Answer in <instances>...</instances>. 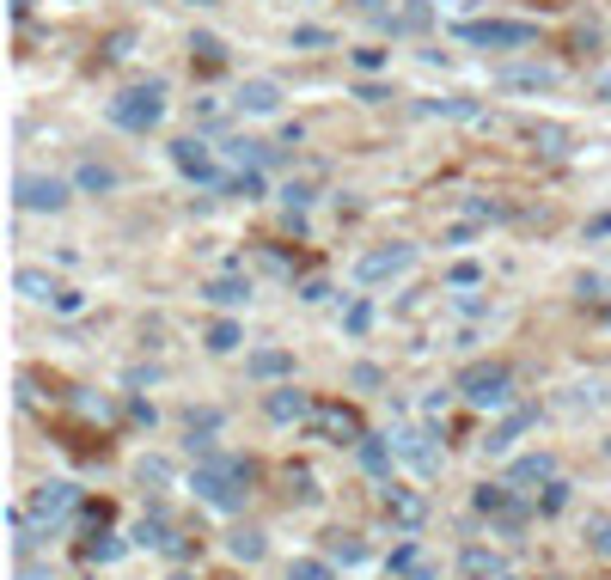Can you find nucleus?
I'll return each mask as SVG.
<instances>
[{"label":"nucleus","instance_id":"obj_1","mask_svg":"<svg viewBox=\"0 0 611 580\" xmlns=\"http://www.w3.org/2000/svg\"><path fill=\"white\" fill-rule=\"evenodd\" d=\"M165 117V86L147 80V86H129L122 98H110V122L129 129V135H147V129H160Z\"/></svg>","mask_w":611,"mask_h":580},{"label":"nucleus","instance_id":"obj_2","mask_svg":"<svg viewBox=\"0 0 611 580\" xmlns=\"http://www.w3.org/2000/svg\"><path fill=\"white\" fill-rule=\"evenodd\" d=\"M459 37L477 43V49H532L538 31L520 19H471V25H459Z\"/></svg>","mask_w":611,"mask_h":580},{"label":"nucleus","instance_id":"obj_3","mask_svg":"<svg viewBox=\"0 0 611 580\" xmlns=\"http://www.w3.org/2000/svg\"><path fill=\"white\" fill-rule=\"evenodd\" d=\"M459 391H465L477 409H508V398H513V373H508V367H471L465 379H459Z\"/></svg>","mask_w":611,"mask_h":580},{"label":"nucleus","instance_id":"obj_4","mask_svg":"<svg viewBox=\"0 0 611 580\" xmlns=\"http://www.w3.org/2000/svg\"><path fill=\"white\" fill-rule=\"evenodd\" d=\"M416 263V244H379V251H367L361 263H355V281L361 287H379V281H398Z\"/></svg>","mask_w":611,"mask_h":580},{"label":"nucleus","instance_id":"obj_5","mask_svg":"<svg viewBox=\"0 0 611 580\" xmlns=\"http://www.w3.org/2000/svg\"><path fill=\"white\" fill-rule=\"evenodd\" d=\"M67 196H74V190H67L61 178H37V171H25L19 178V208L25 214H61Z\"/></svg>","mask_w":611,"mask_h":580},{"label":"nucleus","instance_id":"obj_6","mask_svg":"<svg viewBox=\"0 0 611 580\" xmlns=\"http://www.w3.org/2000/svg\"><path fill=\"white\" fill-rule=\"evenodd\" d=\"M171 165H178L190 183H214L221 178V165H214V147H208L202 135H183V140H171Z\"/></svg>","mask_w":611,"mask_h":580},{"label":"nucleus","instance_id":"obj_7","mask_svg":"<svg viewBox=\"0 0 611 580\" xmlns=\"http://www.w3.org/2000/svg\"><path fill=\"white\" fill-rule=\"evenodd\" d=\"M233 104H239L244 117H275V110H282V86L275 80H244Z\"/></svg>","mask_w":611,"mask_h":580},{"label":"nucleus","instance_id":"obj_8","mask_svg":"<svg viewBox=\"0 0 611 580\" xmlns=\"http://www.w3.org/2000/svg\"><path fill=\"white\" fill-rule=\"evenodd\" d=\"M391 446H398V459H409L416 471H422V477H428V471H440V452L428 446V434H422V428H404V434H398Z\"/></svg>","mask_w":611,"mask_h":580},{"label":"nucleus","instance_id":"obj_9","mask_svg":"<svg viewBox=\"0 0 611 580\" xmlns=\"http://www.w3.org/2000/svg\"><path fill=\"white\" fill-rule=\"evenodd\" d=\"M428 25H434V6H428V0H404V6L391 13L386 37H416V31H428Z\"/></svg>","mask_w":611,"mask_h":580},{"label":"nucleus","instance_id":"obj_10","mask_svg":"<svg viewBox=\"0 0 611 580\" xmlns=\"http://www.w3.org/2000/svg\"><path fill=\"white\" fill-rule=\"evenodd\" d=\"M202 300H208V306H221V312H239V306H251V281L221 275V281H208V287H202Z\"/></svg>","mask_w":611,"mask_h":580},{"label":"nucleus","instance_id":"obj_11","mask_svg":"<svg viewBox=\"0 0 611 580\" xmlns=\"http://www.w3.org/2000/svg\"><path fill=\"white\" fill-rule=\"evenodd\" d=\"M117 165H104V160H80V171H74V190H86V196H110L117 190Z\"/></svg>","mask_w":611,"mask_h":580},{"label":"nucleus","instance_id":"obj_12","mask_svg":"<svg viewBox=\"0 0 611 580\" xmlns=\"http://www.w3.org/2000/svg\"><path fill=\"white\" fill-rule=\"evenodd\" d=\"M244 373H251V379H287V373H294V355H287V348H257V355L244 360Z\"/></svg>","mask_w":611,"mask_h":580},{"label":"nucleus","instance_id":"obj_13","mask_svg":"<svg viewBox=\"0 0 611 580\" xmlns=\"http://www.w3.org/2000/svg\"><path fill=\"white\" fill-rule=\"evenodd\" d=\"M495 80L508 86V92H550V86H556V74H550V67H502Z\"/></svg>","mask_w":611,"mask_h":580},{"label":"nucleus","instance_id":"obj_14","mask_svg":"<svg viewBox=\"0 0 611 580\" xmlns=\"http://www.w3.org/2000/svg\"><path fill=\"white\" fill-rule=\"evenodd\" d=\"M422 117H452V122H483V104L477 98H428V104H416Z\"/></svg>","mask_w":611,"mask_h":580},{"label":"nucleus","instance_id":"obj_15","mask_svg":"<svg viewBox=\"0 0 611 580\" xmlns=\"http://www.w3.org/2000/svg\"><path fill=\"white\" fill-rule=\"evenodd\" d=\"M386 513H391L398 525H404V532H416L428 507H422V495H409V489H386Z\"/></svg>","mask_w":611,"mask_h":580},{"label":"nucleus","instance_id":"obj_16","mask_svg":"<svg viewBox=\"0 0 611 580\" xmlns=\"http://www.w3.org/2000/svg\"><path fill=\"white\" fill-rule=\"evenodd\" d=\"M74 482H49V489H37V520H61L67 507H74Z\"/></svg>","mask_w":611,"mask_h":580},{"label":"nucleus","instance_id":"obj_17","mask_svg":"<svg viewBox=\"0 0 611 580\" xmlns=\"http://www.w3.org/2000/svg\"><path fill=\"white\" fill-rule=\"evenodd\" d=\"M532 421H538V409H513V416H508V421H502V428H495V434H489V440H483V446H489V452H508V446H513V440H520V434H526Z\"/></svg>","mask_w":611,"mask_h":580},{"label":"nucleus","instance_id":"obj_18","mask_svg":"<svg viewBox=\"0 0 611 580\" xmlns=\"http://www.w3.org/2000/svg\"><path fill=\"white\" fill-rule=\"evenodd\" d=\"M355 452H361V464L373 471V477H391V459H398V446H391V440H373V434H367Z\"/></svg>","mask_w":611,"mask_h":580},{"label":"nucleus","instance_id":"obj_19","mask_svg":"<svg viewBox=\"0 0 611 580\" xmlns=\"http://www.w3.org/2000/svg\"><path fill=\"white\" fill-rule=\"evenodd\" d=\"M13 287H19L25 300H49V306H56V294H61V287L43 275V269H19V275H13Z\"/></svg>","mask_w":611,"mask_h":580},{"label":"nucleus","instance_id":"obj_20","mask_svg":"<svg viewBox=\"0 0 611 580\" xmlns=\"http://www.w3.org/2000/svg\"><path fill=\"white\" fill-rule=\"evenodd\" d=\"M226 160L239 165V171H257L269 160V140H226Z\"/></svg>","mask_w":611,"mask_h":580},{"label":"nucleus","instance_id":"obj_21","mask_svg":"<svg viewBox=\"0 0 611 580\" xmlns=\"http://www.w3.org/2000/svg\"><path fill=\"white\" fill-rule=\"evenodd\" d=\"M465 568H471L477 580H513V575H508V562H502V556H489V550H477V544L465 550Z\"/></svg>","mask_w":611,"mask_h":580},{"label":"nucleus","instance_id":"obj_22","mask_svg":"<svg viewBox=\"0 0 611 580\" xmlns=\"http://www.w3.org/2000/svg\"><path fill=\"white\" fill-rule=\"evenodd\" d=\"M550 477H556V459H550V452H532V459L513 464V482H550Z\"/></svg>","mask_w":611,"mask_h":580},{"label":"nucleus","instance_id":"obj_23","mask_svg":"<svg viewBox=\"0 0 611 580\" xmlns=\"http://www.w3.org/2000/svg\"><path fill=\"white\" fill-rule=\"evenodd\" d=\"M526 140H538L544 153H569V129H556V122H526Z\"/></svg>","mask_w":611,"mask_h":580},{"label":"nucleus","instance_id":"obj_24","mask_svg":"<svg viewBox=\"0 0 611 580\" xmlns=\"http://www.w3.org/2000/svg\"><path fill=\"white\" fill-rule=\"evenodd\" d=\"M269 416H275V421H300L306 416V398L294 391V385H287V391H269Z\"/></svg>","mask_w":611,"mask_h":580},{"label":"nucleus","instance_id":"obj_25","mask_svg":"<svg viewBox=\"0 0 611 580\" xmlns=\"http://www.w3.org/2000/svg\"><path fill=\"white\" fill-rule=\"evenodd\" d=\"M208 348H214V355H233V348H239V324L221 318L214 330H208Z\"/></svg>","mask_w":611,"mask_h":580},{"label":"nucleus","instance_id":"obj_26","mask_svg":"<svg viewBox=\"0 0 611 580\" xmlns=\"http://www.w3.org/2000/svg\"><path fill=\"white\" fill-rule=\"evenodd\" d=\"M391 568H398V575H416V580H422L428 575V568H422V556H416V544H398V550H391Z\"/></svg>","mask_w":611,"mask_h":580},{"label":"nucleus","instance_id":"obj_27","mask_svg":"<svg viewBox=\"0 0 611 580\" xmlns=\"http://www.w3.org/2000/svg\"><path fill=\"white\" fill-rule=\"evenodd\" d=\"M367 324H373V300H355L343 312V330H348V337H367Z\"/></svg>","mask_w":611,"mask_h":580},{"label":"nucleus","instance_id":"obj_28","mask_svg":"<svg viewBox=\"0 0 611 580\" xmlns=\"http://www.w3.org/2000/svg\"><path fill=\"white\" fill-rule=\"evenodd\" d=\"M294 49H330L325 25H294Z\"/></svg>","mask_w":611,"mask_h":580},{"label":"nucleus","instance_id":"obj_29","mask_svg":"<svg viewBox=\"0 0 611 580\" xmlns=\"http://www.w3.org/2000/svg\"><path fill=\"white\" fill-rule=\"evenodd\" d=\"M325 550H330V556H343V562H361V544H355V532H330Z\"/></svg>","mask_w":611,"mask_h":580},{"label":"nucleus","instance_id":"obj_30","mask_svg":"<svg viewBox=\"0 0 611 580\" xmlns=\"http://www.w3.org/2000/svg\"><path fill=\"white\" fill-rule=\"evenodd\" d=\"M477 507H483V513H508V489H502V482H483V489H477Z\"/></svg>","mask_w":611,"mask_h":580},{"label":"nucleus","instance_id":"obj_31","mask_svg":"<svg viewBox=\"0 0 611 580\" xmlns=\"http://www.w3.org/2000/svg\"><path fill=\"white\" fill-rule=\"evenodd\" d=\"M355 13H361V19H373V25H379V31H386L398 6H391V0H355Z\"/></svg>","mask_w":611,"mask_h":580},{"label":"nucleus","instance_id":"obj_32","mask_svg":"<svg viewBox=\"0 0 611 580\" xmlns=\"http://www.w3.org/2000/svg\"><path fill=\"white\" fill-rule=\"evenodd\" d=\"M226 190H233V196H244V202H257V196H264V171H239Z\"/></svg>","mask_w":611,"mask_h":580},{"label":"nucleus","instance_id":"obj_33","mask_svg":"<svg viewBox=\"0 0 611 580\" xmlns=\"http://www.w3.org/2000/svg\"><path fill=\"white\" fill-rule=\"evenodd\" d=\"M233 556L257 562V556H264V532H239V538H233Z\"/></svg>","mask_w":611,"mask_h":580},{"label":"nucleus","instance_id":"obj_34","mask_svg":"<svg viewBox=\"0 0 611 580\" xmlns=\"http://www.w3.org/2000/svg\"><path fill=\"white\" fill-rule=\"evenodd\" d=\"M587 538H593L599 556H611V520H606V513H593V520H587Z\"/></svg>","mask_w":611,"mask_h":580},{"label":"nucleus","instance_id":"obj_35","mask_svg":"<svg viewBox=\"0 0 611 580\" xmlns=\"http://www.w3.org/2000/svg\"><path fill=\"white\" fill-rule=\"evenodd\" d=\"M538 507H544V513H563V507H569V482L550 477V482H544V501H538Z\"/></svg>","mask_w":611,"mask_h":580},{"label":"nucleus","instance_id":"obj_36","mask_svg":"<svg viewBox=\"0 0 611 580\" xmlns=\"http://www.w3.org/2000/svg\"><path fill=\"white\" fill-rule=\"evenodd\" d=\"M287 580H330V562H294V568H287Z\"/></svg>","mask_w":611,"mask_h":580},{"label":"nucleus","instance_id":"obj_37","mask_svg":"<svg viewBox=\"0 0 611 580\" xmlns=\"http://www.w3.org/2000/svg\"><path fill=\"white\" fill-rule=\"evenodd\" d=\"M282 202H287V208H306V202H312V183H306V178H287L282 183Z\"/></svg>","mask_w":611,"mask_h":580},{"label":"nucleus","instance_id":"obj_38","mask_svg":"<svg viewBox=\"0 0 611 580\" xmlns=\"http://www.w3.org/2000/svg\"><path fill=\"white\" fill-rule=\"evenodd\" d=\"M348 385H361V391H373V385H379V367H373V360H361V367H348Z\"/></svg>","mask_w":611,"mask_h":580},{"label":"nucleus","instance_id":"obj_39","mask_svg":"<svg viewBox=\"0 0 611 580\" xmlns=\"http://www.w3.org/2000/svg\"><path fill=\"white\" fill-rule=\"evenodd\" d=\"M196 49H202L208 67H221V61H226V43H221V37H196Z\"/></svg>","mask_w":611,"mask_h":580},{"label":"nucleus","instance_id":"obj_40","mask_svg":"<svg viewBox=\"0 0 611 580\" xmlns=\"http://www.w3.org/2000/svg\"><path fill=\"white\" fill-rule=\"evenodd\" d=\"M355 67H361V74H379V67H386V49H355Z\"/></svg>","mask_w":611,"mask_h":580},{"label":"nucleus","instance_id":"obj_41","mask_svg":"<svg viewBox=\"0 0 611 580\" xmlns=\"http://www.w3.org/2000/svg\"><path fill=\"white\" fill-rule=\"evenodd\" d=\"M80 306H86V294H74V287H61L56 294V312H80Z\"/></svg>","mask_w":611,"mask_h":580},{"label":"nucleus","instance_id":"obj_42","mask_svg":"<svg viewBox=\"0 0 611 580\" xmlns=\"http://www.w3.org/2000/svg\"><path fill=\"white\" fill-rule=\"evenodd\" d=\"M355 98H361V104H386V98H391V92H386V86H373V80H367V86H361V92H355Z\"/></svg>","mask_w":611,"mask_h":580},{"label":"nucleus","instance_id":"obj_43","mask_svg":"<svg viewBox=\"0 0 611 580\" xmlns=\"http://www.w3.org/2000/svg\"><path fill=\"white\" fill-rule=\"evenodd\" d=\"M606 233H611V214H593V221H587V239H606Z\"/></svg>","mask_w":611,"mask_h":580},{"label":"nucleus","instance_id":"obj_44","mask_svg":"<svg viewBox=\"0 0 611 580\" xmlns=\"http://www.w3.org/2000/svg\"><path fill=\"white\" fill-rule=\"evenodd\" d=\"M593 92H599V98L611 104V74H599V86H593Z\"/></svg>","mask_w":611,"mask_h":580},{"label":"nucleus","instance_id":"obj_45","mask_svg":"<svg viewBox=\"0 0 611 580\" xmlns=\"http://www.w3.org/2000/svg\"><path fill=\"white\" fill-rule=\"evenodd\" d=\"M190 6H214V0H190Z\"/></svg>","mask_w":611,"mask_h":580}]
</instances>
